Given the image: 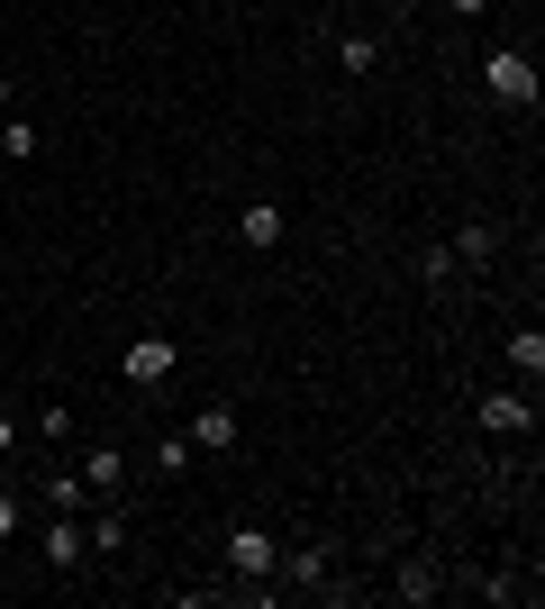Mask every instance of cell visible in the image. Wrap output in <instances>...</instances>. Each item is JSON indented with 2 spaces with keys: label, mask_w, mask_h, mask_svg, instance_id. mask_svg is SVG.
<instances>
[{
  "label": "cell",
  "mask_w": 545,
  "mask_h": 609,
  "mask_svg": "<svg viewBox=\"0 0 545 609\" xmlns=\"http://www.w3.org/2000/svg\"><path fill=\"white\" fill-rule=\"evenodd\" d=\"M10 446H18V419H10V410H0V455H10Z\"/></svg>",
  "instance_id": "obj_14"
},
{
  "label": "cell",
  "mask_w": 545,
  "mask_h": 609,
  "mask_svg": "<svg viewBox=\"0 0 545 609\" xmlns=\"http://www.w3.org/2000/svg\"><path fill=\"white\" fill-rule=\"evenodd\" d=\"M482 427H528V400L500 391V400H482Z\"/></svg>",
  "instance_id": "obj_10"
},
{
  "label": "cell",
  "mask_w": 545,
  "mask_h": 609,
  "mask_svg": "<svg viewBox=\"0 0 545 609\" xmlns=\"http://www.w3.org/2000/svg\"><path fill=\"white\" fill-rule=\"evenodd\" d=\"M482 91L500 100V110H528V100H536V73H528V55H491V64H482Z\"/></svg>",
  "instance_id": "obj_1"
},
{
  "label": "cell",
  "mask_w": 545,
  "mask_h": 609,
  "mask_svg": "<svg viewBox=\"0 0 545 609\" xmlns=\"http://www.w3.org/2000/svg\"><path fill=\"white\" fill-rule=\"evenodd\" d=\"M91 546H100V555H119V546H127V519H119V510H110V519H91Z\"/></svg>",
  "instance_id": "obj_13"
},
{
  "label": "cell",
  "mask_w": 545,
  "mask_h": 609,
  "mask_svg": "<svg viewBox=\"0 0 545 609\" xmlns=\"http://www.w3.org/2000/svg\"><path fill=\"white\" fill-rule=\"evenodd\" d=\"M0 110H10V83H0Z\"/></svg>",
  "instance_id": "obj_17"
},
{
  "label": "cell",
  "mask_w": 545,
  "mask_h": 609,
  "mask_svg": "<svg viewBox=\"0 0 545 609\" xmlns=\"http://www.w3.org/2000/svg\"><path fill=\"white\" fill-rule=\"evenodd\" d=\"M0 156H18V164H28V156H37V128H28V119H18V110H10V119H0Z\"/></svg>",
  "instance_id": "obj_9"
},
{
  "label": "cell",
  "mask_w": 545,
  "mask_h": 609,
  "mask_svg": "<svg viewBox=\"0 0 545 609\" xmlns=\"http://www.w3.org/2000/svg\"><path fill=\"white\" fill-rule=\"evenodd\" d=\"M227 564L237 573H273V537L264 527H237V537H227Z\"/></svg>",
  "instance_id": "obj_4"
},
{
  "label": "cell",
  "mask_w": 545,
  "mask_h": 609,
  "mask_svg": "<svg viewBox=\"0 0 545 609\" xmlns=\"http://www.w3.org/2000/svg\"><path fill=\"white\" fill-rule=\"evenodd\" d=\"M191 446H237V410H227V400H210V410L191 419Z\"/></svg>",
  "instance_id": "obj_5"
},
{
  "label": "cell",
  "mask_w": 545,
  "mask_h": 609,
  "mask_svg": "<svg viewBox=\"0 0 545 609\" xmlns=\"http://www.w3.org/2000/svg\"><path fill=\"white\" fill-rule=\"evenodd\" d=\"M509 364H518V373H528V383H536V373H545V337H536V327H518V337H509Z\"/></svg>",
  "instance_id": "obj_7"
},
{
  "label": "cell",
  "mask_w": 545,
  "mask_h": 609,
  "mask_svg": "<svg viewBox=\"0 0 545 609\" xmlns=\"http://www.w3.org/2000/svg\"><path fill=\"white\" fill-rule=\"evenodd\" d=\"M400 600H436V564H400Z\"/></svg>",
  "instance_id": "obj_11"
},
{
  "label": "cell",
  "mask_w": 545,
  "mask_h": 609,
  "mask_svg": "<svg viewBox=\"0 0 545 609\" xmlns=\"http://www.w3.org/2000/svg\"><path fill=\"white\" fill-rule=\"evenodd\" d=\"M482 10H491V0H455V18H482Z\"/></svg>",
  "instance_id": "obj_16"
},
{
  "label": "cell",
  "mask_w": 545,
  "mask_h": 609,
  "mask_svg": "<svg viewBox=\"0 0 545 609\" xmlns=\"http://www.w3.org/2000/svg\"><path fill=\"white\" fill-rule=\"evenodd\" d=\"M127 482V455L119 446H91V473H83V492H119Z\"/></svg>",
  "instance_id": "obj_6"
},
{
  "label": "cell",
  "mask_w": 545,
  "mask_h": 609,
  "mask_svg": "<svg viewBox=\"0 0 545 609\" xmlns=\"http://www.w3.org/2000/svg\"><path fill=\"white\" fill-rule=\"evenodd\" d=\"M173 364H182V355H173V337H137V346H127V364H119V373H127V383H164Z\"/></svg>",
  "instance_id": "obj_2"
},
{
  "label": "cell",
  "mask_w": 545,
  "mask_h": 609,
  "mask_svg": "<svg viewBox=\"0 0 545 609\" xmlns=\"http://www.w3.org/2000/svg\"><path fill=\"white\" fill-rule=\"evenodd\" d=\"M237 227H246V246H273V237H282V210H273V200H255Z\"/></svg>",
  "instance_id": "obj_8"
},
{
  "label": "cell",
  "mask_w": 545,
  "mask_h": 609,
  "mask_svg": "<svg viewBox=\"0 0 545 609\" xmlns=\"http://www.w3.org/2000/svg\"><path fill=\"white\" fill-rule=\"evenodd\" d=\"M491 246H500L491 227H463V237H455V256H463V264H491Z\"/></svg>",
  "instance_id": "obj_12"
},
{
  "label": "cell",
  "mask_w": 545,
  "mask_h": 609,
  "mask_svg": "<svg viewBox=\"0 0 545 609\" xmlns=\"http://www.w3.org/2000/svg\"><path fill=\"white\" fill-rule=\"evenodd\" d=\"M46 564H55V573H73V564H83V519H55V527H46Z\"/></svg>",
  "instance_id": "obj_3"
},
{
  "label": "cell",
  "mask_w": 545,
  "mask_h": 609,
  "mask_svg": "<svg viewBox=\"0 0 545 609\" xmlns=\"http://www.w3.org/2000/svg\"><path fill=\"white\" fill-rule=\"evenodd\" d=\"M10 527H18V500H0V537H10Z\"/></svg>",
  "instance_id": "obj_15"
}]
</instances>
